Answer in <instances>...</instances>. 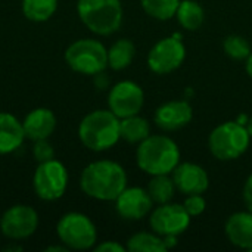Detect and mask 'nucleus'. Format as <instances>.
<instances>
[{
  "instance_id": "obj_10",
  "label": "nucleus",
  "mask_w": 252,
  "mask_h": 252,
  "mask_svg": "<svg viewBox=\"0 0 252 252\" xmlns=\"http://www.w3.org/2000/svg\"><path fill=\"white\" fill-rule=\"evenodd\" d=\"M186 58L185 44L176 37L159 40L148 55V66L152 72L164 75L182 66Z\"/></svg>"
},
{
  "instance_id": "obj_2",
  "label": "nucleus",
  "mask_w": 252,
  "mask_h": 252,
  "mask_svg": "<svg viewBox=\"0 0 252 252\" xmlns=\"http://www.w3.org/2000/svg\"><path fill=\"white\" fill-rule=\"evenodd\" d=\"M136 161L139 168L149 176L170 174L180 164V149L167 136H149L139 143Z\"/></svg>"
},
{
  "instance_id": "obj_4",
  "label": "nucleus",
  "mask_w": 252,
  "mask_h": 252,
  "mask_svg": "<svg viewBox=\"0 0 252 252\" xmlns=\"http://www.w3.org/2000/svg\"><path fill=\"white\" fill-rule=\"evenodd\" d=\"M80 21L97 35H111L121 27V0H77Z\"/></svg>"
},
{
  "instance_id": "obj_27",
  "label": "nucleus",
  "mask_w": 252,
  "mask_h": 252,
  "mask_svg": "<svg viewBox=\"0 0 252 252\" xmlns=\"http://www.w3.org/2000/svg\"><path fill=\"white\" fill-rule=\"evenodd\" d=\"M32 157H34V159L38 164L50 161V159H55V149H53L52 143L49 142V139H43V140H35L34 142Z\"/></svg>"
},
{
  "instance_id": "obj_9",
  "label": "nucleus",
  "mask_w": 252,
  "mask_h": 252,
  "mask_svg": "<svg viewBox=\"0 0 252 252\" xmlns=\"http://www.w3.org/2000/svg\"><path fill=\"white\" fill-rule=\"evenodd\" d=\"M38 227L37 211L25 204H16L7 208L0 217V230L9 241H22L35 233Z\"/></svg>"
},
{
  "instance_id": "obj_24",
  "label": "nucleus",
  "mask_w": 252,
  "mask_h": 252,
  "mask_svg": "<svg viewBox=\"0 0 252 252\" xmlns=\"http://www.w3.org/2000/svg\"><path fill=\"white\" fill-rule=\"evenodd\" d=\"M127 250L130 252H164L167 251L164 239L157 233L140 232L133 235L127 241Z\"/></svg>"
},
{
  "instance_id": "obj_28",
  "label": "nucleus",
  "mask_w": 252,
  "mask_h": 252,
  "mask_svg": "<svg viewBox=\"0 0 252 252\" xmlns=\"http://www.w3.org/2000/svg\"><path fill=\"white\" fill-rule=\"evenodd\" d=\"M183 208L186 210V213L190 217H198L205 211L207 202L202 198V195H188L186 199H185Z\"/></svg>"
},
{
  "instance_id": "obj_34",
  "label": "nucleus",
  "mask_w": 252,
  "mask_h": 252,
  "mask_svg": "<svg viewBox=\"0 0 252 252\" xmlns=\"http://www.w3.org/2000/svg\"><path fill=\"white\" fill-rule=\"evenodd\" d=\"M251 252H252V250H251Z\"/></svg>"
},
{
  "instance_id": "obj_35",
  "label": "nucleus",
  "mask_w": 252,
  "mask_h": 252,
  "mask_svg": "<svg viewBox=\"0 0 252 252\" xmlns=\"http://www.w3.org/2000/svg\"><path fill=\"white\" fill-rule=\"evenodd\" d=\"M0 217H1V216H0Z\"/></svg>"
},
{
  "instance_id": "obj_17",
  "label": "nucleus",
  "mask_w": 252,
  "mask_h": 252,
  "mask_svg": "<svg viewBox=\"0 0 252 252\" xmlns=\"http://www.w3.org/2000/svg\"><path fill=\"white\" fill-rule=\"evenodd\" d=\"M224 232L230 244L242 250H252V213L241 211L232 214L224 226Z\"/></svg>"
},
{
  "instance_id": "obj_30",
  "label": "nucleus",
  "mask_w": 252,
  "mask_h": 252,
  "mask_svg": "<svg viewBox=\"0 0 252 252\" xmlns=\"http://www.w3.org/2000/svg\"><path fill=\"white\" fill-rule=\"evenodd\" d=\"M244 202L247 205V210L252 213V174H250L244 186Z\"/></svg>"
},
{
  "instance_id": "obj_32",
  "label": "nucleus",
  "mask_w": 252,
  "mask_h": 252,
  "mask_svg": "<svg viewBox=\"0 0 252 252\" xmlns=\"http://www.w3.org/2000/svg\"><path fill=\"white\" fill-rule=\"evenodd\" d=\"M247 72H248V75L252 78V52L251 55L248 56V59H247Z\"/></svg>"
},
{
  "instance_id": "obj_12",
  "label": "nucleus",
  "mask_w": 252,
  "mask_h": 252,
  "mask_svg": "<svg viewBox=\"0 0 252 252\" xmlns=\"http://www.w3.org/2000/svg\"><path fill=\"white\" fill-rule=\"evenodd\" d=\"M190 216L186 213L183 205L179 204H161L151 216L149 224L152 230L159 236L174 235L179 236L190 224Z\"/></svg>"
},
{
  "instance_id": "obj_26",
  "label": "nucleus",
  "mask_w": 252,
  "mask_h": 252,
  "mask_svg": "<svg viewBox=\"0 0 252 252\" xmlns=\"http://www.w3.org/2000/svg\"><path fill=\"white\" fill-rule=\"evenodd\" d=\"M223 49H224V53L227 56H230L232 59H235V61L248 59V56L251 55L250 43L241 35H229V37H226L224 43H223Z\"/></svg>"
},
{
  "instance_id": "obj_16",
  "label": "nucleus",
  "mask_w": 252,
  "mask_h": 252,
  "mask_svg": "<svg viewBox=\"0 0 252 252\" xmlns=\"http://www.w3.org/2000/svg\"><path fill=\"white\" fill-rule=\"evenodd\" d=\"M56 115L49 108H35L30 111L22 121L25 137L32 142L49 139L56 130Z\"/></svg>"
},
{
  "instance_id": "obj_22",
  "label": "nucleus",
  "mask_w": 252,
  "mask_h": 252,
  "mask_svg": "<svg viewBox=\"0 0 252 252\" xmlns=\"http://www.w3.org/2000/svg\"><path fill=\"white\" fill-rule=\"evenodd\" d=\"M22 13L32 22H46L58 10V0H22Z\"/></svg>"
},
{
  "instance_id": "obj_11",
  "label": "nucleus",
  "mask_w": 252,
  "mask_h": 252,
  "mask_svg": "<svg viewBox=\"0 0 252 252\" xmlns=\"http://www.w3.org/2000/svg\"><path fill=\"white\" fill-rule=\"evenodd\" d=\"M145 103V93L142 87L130 80L117 83L108 94V108L120 120L137 115Z\"/></svg>"
},
{
  "instance_id": "obj_20",
  "label": "nucleus",
  "mask_w": 252,
  "mask_h": 252,
  "mask_svg": "<svg viewBox=\"0 0 252 252\" xmlns=\"http://www.w3.org/2000/svg\"><path fill=\"white\" fill-rule=\"evenodd\" d=\"M120 136L128 143H140L151 136L149 123L137 115L126 117L120 120Z\"/></svg>"
},
{
  "instance_id": "obj_8",
  "label": "nucleus",
  "mask_w": 252,
  "mask_h": 252,
  "mask_svg": "<svg viewBox=\"0 0 252 252\" xmlns=\"http://www.w3.org/2000/svg\"><path fill=\"white\" fill-rule=\"evenodd\" d=\"M69 174L66 167L55 159L40 162L32 176V188L35 195L46 202L61 199L68 188Z\"/></svg>"
},
{
  "instance_id": "obj_5",
  "label": "nucleus",
  "mask_w": 252,
  "mask_h": 252,
  "mask_svg": "<svg viewBox=\"0 0 252 252\" xmlns=\"http://www.w3.org/2000/svg\"><path fill=\"white\" fill-rule=\"evenodd\" d=\"M66 65L83 75H97L108 66V49L94 38H80L65 50Z\"/></svg>"
},
{
  "instance_id": "obj_7",
  "label": "nucleus",
  "mask_w": 252,
  "mask_h": 252,
  "mask_svg": "<svg viewBox=\"0 0 252 252\" xmlns=\"http://www.w3.org/2000/svg\"><path fill=\"white\" fill-rule=\"evenodd\" d=\"M56 235L62 245L74 251L92 250L97 242L94 223L83 213L71 211L63 214L56 224Z\"/></svg>"
},
{
  "instance_id": "obj_18",
  "label": "nucleus",
  "mask_w": 252,
  "mask_h": 252,
  "mask_svg": "<svg viewBox=\"0 0 252 252\" xmlns=\"http://www.w3.org/2000/svg\"><path fill=\"white\" fill-rule=\"evenodd\" d=\"M25 139L22 121L9 112H0V155L15 152Z\"/></svg>"
},
{
  "instance_id": "obj_6",
  "label": "nucleus",
  "mask_w": 252,
  "mask_h": 252,
  "mask_svg": "<svg viewBox=\"0 0 252 252\" xmlns=\"http://www.w3.org/2000/svg\"><path fill=\"white\" fill-rule=\"evenodd\" d=\"M250 142L251 136L244 124L238 121H226L211 131L208 146L217 159L232 161L247 152Z\"/></svg>"
},
{
  "instance_id": "obj_31",
  "label": "nucleus",
  "mask_w": 252,
  "mask_h": 252,
  "mask_svg": "<svg viewBox=\"0 0 252 252\" xmlns=\"http://www.w3.org/2000/svg\"><path fill=\"white\" fill-rule=\"evenodd\" d=\"M44 251H47V252H65V251H68V248H66V247H65V245H62V247H56V245H55V247H47V248H46V250H44Z\"/></svg>"
},
{
  "instance_id": "obj_1",
  "label": "nucleus",
  "mask_w": 252,
  "mask_h": 252,
  "mask_svg": "<svg viewBox=\"0 0 252 252\" xmlns=\"http://www.w3.org/2000/svg\"><path fill=\"white\" fill-rule=\"evenodd\" d=\"M80 188L93 199L115 201L127 188V174L118 162L99 159L90 162L81 171Z\"/></svg>"
},
{
  "instance_id": "obj_33",
  "label": "nucleus",
  "mask_w": 252,
  "mask_h": 252,
  "mask_svg": "<svg viewBox=\"0 0 252 252\" xmlns=\"http://www.w3.org/2000/svg\"><path fill=\"white\" fill-rule=\"evenodd\" d=\"M245 127H247V130H248L250 136H251V137H252V117H251V118H248V121H247Z\"/></svg>"
},
{
  "instance_id": "obj_25",
  "label": "nucleus",
  "mask_w": 252,
  "mask_h": 252,
  "mask_svg": "<svg viewBox=\"0 0 252 252\" xmlns=\"http://www.w3.org/2000/svg\"><path fill=\"white\" fill-rule=\"evenodd\" d=\"M142 9L158 21H168L176 16L180 0H140Z\"/></svg>"
},
{
  "instance_id": "obj_29",
  "label": "nucleus",
  "mask_w": 252,
  "mask_h": 252,
  "mask_svg": "<svg viewBox=\"0 0 252 252\" xmlns=\"http://www.w3.org/2000/svg\"><path fill=\"white\" fill-rule=\"evenodd\" d=\"M93 250L96 252H124L127 248H124L121 244L115 241H106L99 244L97 247H93Z\"/></svg>"
},
{
  "instance_id": "obj_23",
  "label": "nucleus",
  "mask_w": 252,
  "mask_h": 252,
  "mask_svg": "<svg viewBox=\"0 0 252 252\" xmlns=\"http://www.w3.org/2000/svg\"><path fill=\"white\" fill-rule=\"evenodd\" d=\"M148 193L154 204H167L173 199L174 192H176V185L173 182V177L168 174H158L152 176L149 185H148Z\"/></svg>"
},
{
  "instance_id": "obj_19",
  "label": "nucleus",
  "mask_w": 252,
  "mask_h": 252,
  "mask_svg": "<svg viewBox=\"0 0 252 252\" xmlns=\"http://www.w3.org/2000/svg\"><path fill=\"white\" fill-rule=\"evenodd\" d=\"M134 55V43L128 38H120L108 49V66L114 71L126 69L133 62Z\"/></svg>"
},
{
  "instance_id": "obj_14",
  "label": "nucleus",
  "mask_w": 252,
  "mask_h": 252,
  "mask_svg": "<svg viewBox=\"0 0 252 252\" xmlns=\"http://www.w3.org/2000/svg\"><path fill=\"white\" fill-rule=\"evenodd\" d=\"M173 182L176 189L182 193L188 195H202L208 186L210 179L207 171L193 162H180L173 170Z\"/></svg>"
},
{
  "instance_id": "obj_13",
  "label": "nucleus",
  "mask_w": 252,
  "mask_h": 252,
  "mask_svg": "<svg viewBox=\"0 0 252 252\" xmlns=\"http://www.w3.org/2000/svg\"><path fill=\"white\" fill-rule=\"evenodd\" d=\"M154 201L142 188H126L115 199V210L124 220H142L152 210Z\"/></svg>"
},
{
  "instance_id": "obj_21",
  "label": "nucleus",
  "mask_w": 252,
  "mask_h": 252,
  "mask_svg": "<svg viewBox=\"0 0 252 252\" xmlns=\"http://www.w3.org/2000/svg\"><path fill=\"white\" fill-rule=\"evenodd\" d=\"M176 18L185 30L195 31V30L201 28V25L204 24L205 12H204V7L198 1L182 0L179 7H177Z\"/></svg>"
},
{
  "instance_id": "obj_15",
  "label": "nucleus",
  "mask_w": 252,
  "mask_h": 252,
  "mask_svg": "<svg viewBox=\"0 0 252 252\" xmlns=\"http://www.w3.org/2000/svg\"><path fill=\"white\" fill-rule=\"evenodd\" d=\"M193 117V111L186 100H171L155 111V124L165 131H174L186 127Z\"/></svg>"
},
{
  "instance_id": "obj_3",
  "label": "nucleus",
  "mask_w": 252,
  "mask_h": 252,
  "mask_svg": "<svg viewBox=\"0 0 252 252\" xmlns=\"http://www.w3.org/2000/svg\"><path fill=\"white\" fill-rule=\"evenodd\" d=\"M78 139L93 152L108 151L121 139L120 118L109 109L92 111L78 126Z\"/></svg>"
}]
</instances>
